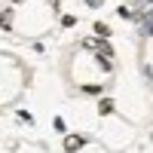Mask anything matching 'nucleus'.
Instances as JSON below:
<instances>
[{
    "label": "nucleus",
    "mask_w": 153,
    "mask_h": 153,
    "mask_svg": "<svg viewBox=\"0 0 153 153\" xmlns=\"http://www.w3.org/2000/svg\"><path fill=\"white\" fill-rule=\"evenodd\" d=\"M86 46H89V49H95V52H98V58H104V65H110V58H113V49H110L104 40H86Z\"/></svg>",
    "instance_id": "nucleus-1"
},
{
    "label": "nucleus",
    "mask_w": 153,
    "mask_h": 153,
    "mask_svg": "<svg viewBox=\"0 0 153 153\" xmlns=\"http://www.w3.org/2000/svg\"><path fill=\"white\" fill-rule=\"evenodd\" d=\"M83 144H86V138H80V135H68V138H65V150H68V153H76Z\"/></svg>",
    "instance_id": "nucleus-2"
},
{
    "label": "nucleus",
    "mask_w": 153,
    "mask_h": 153,
    "mask_svg": "<svg viewBox=\"0 0 153 153\" xmlns=\"http://www.w3.org/2000/svg\"><path fill=\"white\" fill-rule=\"evenodd\" d=\"M98 113H101V117H107V113H113V101H110V98H104V101L98 104Z\"/></svg>",
    "instance_id": "nucleus-3"
},
{
    "label": "nucleus",
    "mask_w": 153,
    "mask_h": 153,
    "mask_svg": "<svg viewBox=\"0 0 153 153\" xmlns=\"http://www.w3.org/2000/svg\"><path fill=\"white\" fill-rule=\"evenodd\" d=\"M117 12H120L123 19H138V9H135V6H120Z\"/></svg>",
    "instance_id": "nucleus-4"
},
{
    "label": "nucleus",
    "mask_w": 153,
    "mask_h": 153,
    "mask_svg": "<svg viewBox=\"0 0 153 153\" xmlns=\"http://www.w3.org/2000/svg\"><path fill=\"white\" fill-rule=\"evenodd\" d=\"M95 34L101 37V40H107V37H110V28H107L104 22H98V25H95Z\"/></svg>",
    "instance_id": "nucleus-5"
},
{
    "label": "nucleus",
    "mask_w": 153,
    "mask_h": 153,
    "mask_svg": "<svg viewBox=\"0 0 153 153\" xmlns=\"http://www.w3.org/2000/svg\"><path fill=\"white\" fill-rule=\"evenodd\" d=\"M0 25H3V28H12V12H9V9L0 16Z\"/></svg>",
    "instance_id": "nucleus-6"
},
{
    "label": "nucleus",
    "mask_w": 153,
    "mask_h": 153,
    "mask_svg": "<svg viewBox=\"0 0 153 153\" xmlns=\"http://www.w3.org/2000/svg\"><path fill=\"white\" fill-rule=\"evenodd\" d=\"M83 92H86V95H98L101 86H83Z\"/></svg>",
    "instance_id": "nucleus-7"
},
{
    "label": "nucleus",
    "mask_w": 153,
    "mask_h": 153,
    "mask_svg": "<svg viewBox=\"0 0 153 153\" xmlns=\"http://www.w3.org/2000/svg\"><path fill=\"white\" fill-rule=\"evenodd\" d=\"M61 25H65V28H74L76 19H74V16H65V19H61Z\"/></svg>",
    "instance_id": "nucleus-8"
},
{
    "label": "nucleus",
    "mask_w": 153,
    "mask_h": 153,
    "mask_svg": "<svg viewBox=\"0 0 153 153\" xmlns=\"http://www.w3.org/2000/svg\"><path fill=\"white\" fill-rule=\"evenodd\" d=\"M150 34H153V22H147L144 28H141V37H150Z\"/></svg>",
    "instance_id": "nucleus-9"
},
{
    "label": "nucleus",
    "mask_w": 153,
    "mask_h": 153,
    "mask_svg": "<svg viewBox=\"0 0 153 153\" xmlns=\"http://www.w3.org/2000/svg\"><path fill=\"white\" fill-rule=\"evenodd\" d=\"M86 3H89V6H101V3H104V0H86Z\"/></svg>",
    "instance_id": "nucleus-10"
}]
</instances>
